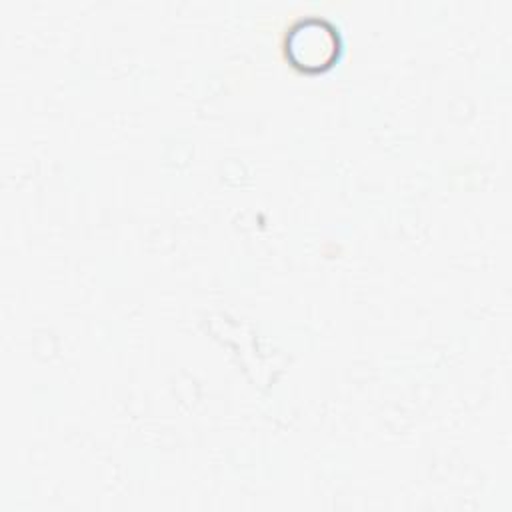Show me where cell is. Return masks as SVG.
<instances>
[{
    "instance_id": "6da1fadb",
    "label": "cell",
    "mask_w": 512,
    "mask_h": 512,
    "mask_svg": "<svg viewBox=\"0 0 512 512\" xmlns=\"http://www.w3.org/2000/svg\"><path fill=\"white\" fill-rule=\"evenodd\" d=\"M342 34L340 28L318 14H308L294 20L286 28L284 54L300 72H324L340 58Z\"/></svg>"
}]
</instances>
